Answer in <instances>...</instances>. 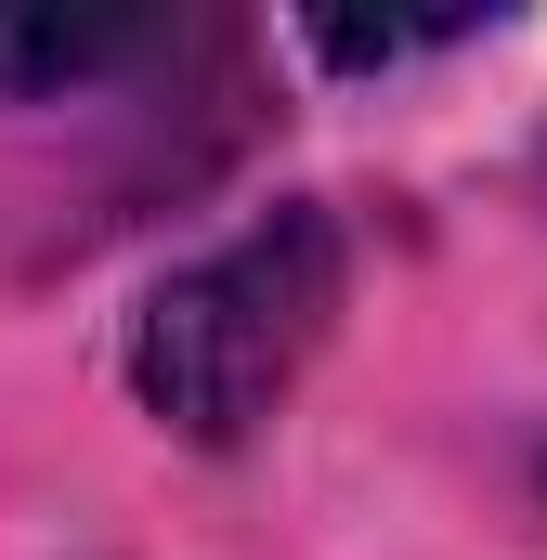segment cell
<instances>
[{"mask_svg":"<svg viewBox=\"0 0 547 560\" xmlns=\"http://www.w3.org/2000/svg\"><path fill=\"white\" fill-rule=\"evenodd\" d=\"M170 26L156 13H105V0H0V105H53L143 66Z\"/></svg>","mask_w":547,"mask_h":560,"instance_id":"obj_2","label":"cell"},{"mask_svg":"<svg viewBox=\"0 0 547 560\" xmlns=\"http://www.w3.org/2000/svg\"><path fill=\"white\" fill-rule=\"evenodd\" d=\"M339 313H352V235H339V209L287 196V209L235 222L222 248H196L183 275L143 287L131 405L170 443H196V456H235L313 378V352L339 339Z\"/></svg>","mask_w":547,"mask_h":560,"instance_id":"obj_1","label":"cell"},{"mask_svg":"<svg viewBox=\"0 0 547 560\" xmlns=\"http://www.w3.org/2000/svg\"><path fill=\"white\" fill-rule=\"evenodd\" d=\"M535 495H547V443H535Z\"/></svg>","mask_w":547,"mask_h":560,"instance_id":"obj_4","label":"cell"},{"mask_svg":"<svg viewBox=\"0 0 547 560\" xmlns=\"http://www.w3.org/2000/svg\"><path fill=\"white\" fill-rule=\"evenodd\" d=\"M496 13H313L300 39L339 66V79H392V66H430V52H469Z\"/></svg>","mask_w":547,"mask_h":560,"instance_id":"obj_3","label":"cell"}]
</instances>
